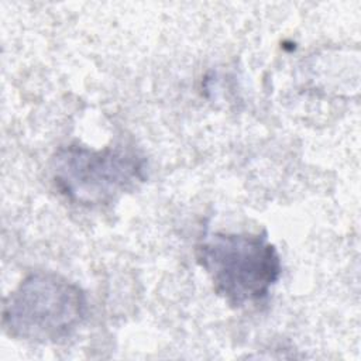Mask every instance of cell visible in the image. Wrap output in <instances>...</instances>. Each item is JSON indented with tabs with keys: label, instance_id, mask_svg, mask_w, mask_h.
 <instances>
[{
	"label": "cell",
	"instance_id": "6da1fadb",
	"mask_svg": "<svg viewBox=\"0 0 361 361\" xmlns=\"http://www.w3.org/2000/svg\"><path fill=\"white\" fill-rule=\"evenodd\" d=\"M197 264L214 292L243 307L265 299L282 272L281 257L267 233H213L196 245Z\"/></svg>",
	"mask_w": 361,
	"mask_h": 361
},
{
	"label": "cell",
	"instance_id": "7a4b0ae2",
	"mask_svg": "<svg viewBox=\"0 0 361 361\" xmlns=\"http://www.w3.org/2000/svg\"><path fill=\"white\" fill-rule=\"evenodd\" d=\"M87 302L83 290L55 272H34L4 299L1 324L14 338L61 343L83 323Z\"/></svg>",
	"mask_w": 361,
	"mask_h": 361
},
{
	"label": "cell",
	"instance_id": "3957f363",
	"mask_svg": "<svg viewBox=\"0 0 361 361\" xmlns=\"http://www.w3.org/2000/svg\"><path fill=\"white\" fill-rule=\"evenodd\" d=\"M55 188L69 202L102 206L145 180V159L130 147L59 148L51 162Z\"/></svg>",
	"mask_w": 361,
	"mask_h": 361
}]
</instances>
